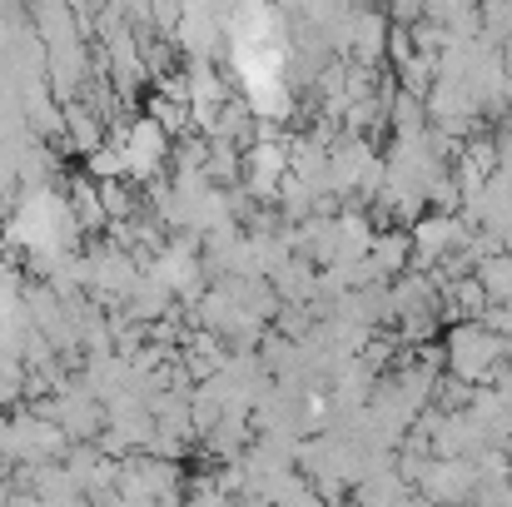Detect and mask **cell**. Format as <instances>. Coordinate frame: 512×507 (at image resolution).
<instances>
[{"label": "cell", "mask_w": 512, "mask_h": 507, "mask_svg": "<svg viewBox=\"0 0 512 507\" xmlns=\"http://www.w3.org/2000/svg\"><path fill=\"white\" fill-rule=\"evenodd\" d=\"M443 353H448V378H458L468 388H483L498 368H508V338H498L483 319L453 324Z\"/></svg>", "instance_id": "obj_1"}, {"label": "cell", "mask_w": 512, "mask_h": 507, "mask_svg": "<svg viewBox=\"0 0 512 507\" xmlns=\"http://www.w3.org/2000/svg\"><path fill=\"white\" fill-rule=\"evenodd\" d=\"M115 145H120V155H125L130 184H160V179H165V165L174 160L170 130H165L160 120H150V115H140V120H120Z\"/></svg>", "instance_id": "obj_2"}, {"label": "cell", "mask_w": 512, "mask_h": 507, "mask_svg": "<svg viewBox=\"0 0 512 507\" xmlns=\"http://www.w3.org/2000/svg\"><path fill=\"white\" fill-rule=\"evenodd\" d=\"M418 493H423L428 507H463L483 493V483H478V468L468 458H433V468L418 483Z\"/></svg>", "instance_id": "obj_3"}, {"label": "cell", "mask_w": 512, "mask_h": 507, "mask_svg": "<svg viewBox=\"0 0 512 507\" xmlns=\"http://www.w3.org/2000/svg\"><path fill=\"white\" fill-rule=\"evenodd\" d=\"M408 234H413V259H418L423 269H433V264L453 259V254L473 239V224H468L463 214H428V219L413 224Z\"/></svg>", "instance_id": "obj_4"}, {"label": "cell", "mask_w": 512, "mask_h": 507, "mask_svg": "<svg viewBox=\"0 0 512 507\" xmlns=\"http://www.w3.org/2000/svg\"><path fill=\"white\" fill-rule=\"evenodd\" d=\"M140 279H145V274H140L135 254H125L120 244L90 254V289H95L100 299H130Z\"/></svg>", "instance_id": "obj_5"}, {"label": "cell", "mask_w": 512, "mask_h": 507, "mask_svg": "<svg viewBox=\"0 0 512 507\" xmlns=\"http://www.w3.org/2000/svg\"><path fill=\"white\" fill-rule=\"evenodd\" d=\"M388 40H393V25H388V15H378V10H358L353 15V25H348V55H353V65H363V70H373L383 55H388Z\"/></svg>", "instance_id": "obj_6"}, {"label": "cell", "mask_w": 512, "mask_h": 507, "mask_svg": "<svg viewBox=\"0 0 512 507\" xmlns=\"http://www.w3.org/2000/svg\"><path fill=\"white\" fill-rule=\"evenodd\" d=\"M408 259H413V234L408 229H378V239H373V249H368V274H373V284L383 289V279H398L403 269H408Z\"/></svg>", "instance_id": "obj_7"}, {"label": "cell", "mask_w": 512, "mask_h": 507, "mask_svg": "<svg viewBox=\"0 0 512 507\" xmlns=\"http://www.w3.org/2000/svg\"><path fill=\"white\" fill-rule=\"evenodd\" d=\"M65 145L75 155H95L105 145V125H100V110L95 105H85V100L65 105Z\"/></svg>", "instance_id": "obj_8"}, {"label": "cell", "mask_w": 512, "mask_h": 507, "mask_svg": "<svg viewBox=\"0 0 512 507\" xmlns=\"http://www.w3.org/2000/svg\"><path fill=\"white\" fill-rule=\"evenodd\" d=\"M473 279L483 284V294H488V304H493V309H508L512 304V254L508 249H498L493 259H483Z\"/></svg>", "instance_id": "obj_9"}, {"label": "cell", "mask_w": 512, "mask_h": 507, "mask_svg": "<svg viewBox=\"0 0 512 507\" xmlns=\"http://www.w3.org/2000/svg\"><path fill=\"white\" fill-rule=\"evenodd\" d=\"M184 507H234V498H229L219 483H194L189 498H184Z\"/></svg>", "instance_id": "obj_10"}, {"label": "cell", "mask_w": 512, "mask_h": 507, "mask_svg": "<svg viewBox=\"0 0 512 507\" xmlns=\"http://www.w3.org/2000/svg\"><path fill=\"white\" fill-rule=\"evenodd\" d=\"M398 334L408 338V343H428V338L438 334V314H418V319H403V324H398Z\"/></svg>", "instance_id": "obj_11"}, {"label": "cell", "mask_w": 512, "mask_h": 507, "mask_svg": "<svg viewBox=\"0 0 512 507\" xmlns=\"http://www.w3.org/2000/svg\"><path fill=\"white\" fill-rule=\"evenodd\" d=\"M15 503V493H10V478H0V507Z\"/></svg>", "instance_id": "obj_12"}]
</instances>
